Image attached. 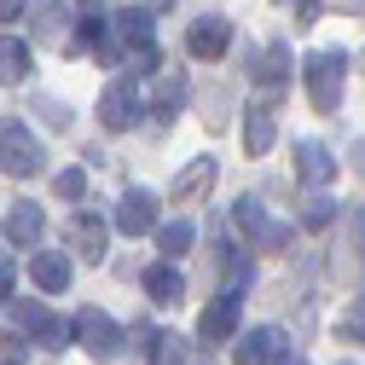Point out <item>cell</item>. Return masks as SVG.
<instances>
[{
    "label": "cell",
    "instance_id": "27",
    "mask_svg": "<svg viewBox=\"0 0 365 365\" xmlns=\"http://www.w3.org/2000/svg\"><path fill=\"white\" fill-rule=\"evenodd\" d=\"M35 116H47L53 128H70V105L64 99H35Z\"/></svg>",
    "mask_w": 365,
    "mask_h": 365
},
{
    "label": "cell",
    "instance_id": "10",
    "mask_svg": "<svg viewBox=\"0 0 365 365\" xmlns=\"http://www.w3.org/2000/svg\"><path fill=\"white\" fill-rule=\"evenodd\" d=\"M151 226H157V197H151L145 186L122 192V203H116V232H128V238H145Z\"/></svg>",
    "mask_w": 365,
    "mask_h": 365
},
{
    "label": "cell",
    "instance_id": "5",
    "mask_svg": "<svg viewBox=\"0 0 365 365\" xmlns=\"http://www.w3.org/2000/svg\"><path fill=\"white\" fill-rule=\"evenodd\" d=\"M232 226H238L255 250H284V244H290V226L267 220V209H261L255 197H238V203H232Z\"/></svg>",
    "mask_w": 365,
    "mask_h": 365
},
{
    "label": "cell",
    "instance_id": "19",
    "mask_svg": "<svg viewBox=\"0 0 365 365\" xmlns=\"http://www.w3.org/2000/svg\"><path fill=\"white\" fill-rule=\"evenodd\" d=\"M29 272H35V284L47 290V296H64V290H70V261H64V255H35Z\"/></svg>",
    "mask_w": 365,
    "mask_h": 365
},
{
    "label": "cell",
    "instance_id": "26",
    "mask_svg": "<svg viewBox=\"0 0 365 365\" xmlns=\"http://www.w3.org/2000/svg\"><path fill=\"white\" fill-rule=\"evenodd\" d=\"M81 192H87V174H81V168H64V174H58V197H64V203H81Z\"/></svg>",
    "mask_w": 365,
    "mask_h": 365
},
{
    "label": "cell",
    "instance_id": "13",
    "mask_svg": "<svg viewBox=\"0 0 365 365\" xmlns=\"http://www.w3.org/2000/svg\"><path fill=\"white\" fill-rule=\"evenodd\" d=\"M209 186H215V157H192L186 168L174 174V186H168V197H174V203H197V197H203Z\"/></svg>",
    "mask_w": 365,
    "mask_h": 365
},
{
    "label": "cell",
    "instance_id": "21",
    "mask_svg": "<svg viewBox=\"0 0 365 365\" xmlns=\"http://www.w3.org/2000/svg\"><path fill=\"white\" fill-rule=\"evenodd\" d=\"M255 81H261V87H284V81H290V47L255 53Z\"/></svg>",
    "mask_w": 365,
    "mask_h": 365
},
{
    "label": "cell",
    "instance_id": "28",
    "mask_svg": "<svg viewBox=\"0 0 365 365\" xmlns=\"http://www.w3.org/2000/svg\"><path fill=\"white\" fill-rule=\"evenodd\" d=\"M348 238H354V261H365V209H348Z\"/></svg>",
    "mask_w": 365,
    "mask_h": 365
},
{
    "label": "cell",
    "instance_id": "18",
    "mask_svg": "<svg viewBox=\"0 0 365 365\" xmlns=\"http://www.w3.org/2000/svg\"><path fill=\"white\" fill-rule=\"evenodd\" d=\"M145 296L157 307H180L186 302V279H180L174 267H145Z\"/></svg>",
    "mask_w": 365,
    "mask_h": 365
},
{
    "label": "cell",
    "instance_id": "2",
    "mask_svg": "<svg viewBox=\"0 0 365 365\" xmlns=\"http://www.w3.org/2000/svg\"><path fill=\"white\" fill-rule=\"evenodd\" d=\"M41 140L24 128V122H0V168H6L12 180H35L41 174Z\"/></svg>",
    "mask_w": 365,
    "mask_h": 365
},
{
    "label": "cell",
    "instance_id": "12",
    "mask_svg": "<svg viewBox=\"0 0 365 365\" xmlns=\"http://www.w3.org/2000/svg\"><path fill=\"white\" fill-rule=\"evenodd\" d=\"M272 140H279V110H272V105H244V151L267 157Z\"/></svg>",
    "mask_w": 365,
    "mask_h": 365
},
{
    "label": "cell",
    "instance_id": "31",
    "mask_svg": "<svg viewBox=\"0 0 365 365\" xmlns=\"http://www.w3.org/2000/svg\"><path fill=\"white\" fill-rule=\"evenodd\" d=\"M76 12H81V18H99V12H105V0H76Z\"/></svg>",
    "mask_w": 365,
    "mask_h": 365
},
{
    "label": "cell",
    "instance_id": "22",
    "mask_svg": "<svg viewBox=\"0 0 365 365\" xmlns=\"http://www.w3.org/2000/svg\"><path fill=\"white\" fill-rule=\"evenodd\" d=\"M197 244V226L192 220H168V226H157V250L163 255H186Z\"/></svg>",
    "mask_w": 365,
    "mask_h": 365
},
{
    "label": "cell",
    "instance_id": "11",
    "mask_svg": "<svg viewBox=\"0 0 365 365\" xmlns=\"http://www.w3.org/2000/svg\"><path fill=\"white\" fill-rule=\"evenodd\" d=\"M186 47H192V58H220L226 47H232V24H226V18H197L192 29H186Z\"/></svg>",
    "mask_w": 365,
    "mask_h": 365
},
{
    "label": "cell",
    "instance_id": "6",
    "mask_svg": "<svg viewBox=\"0 0 365 365\" xmlns=\"http://www.w3.org/2000/svg\"><path fill=\"white\" fill-rule=\"evenodd\" d=\"M145 110H140V81L133 76H116L105 93H99V122L110 128V133H122V128H133Z\"/></svg>",
    "mask_w": 365,
    "mask_h": 365
},
{
    "label": "cell",
    "instance_id": "32",
    "mask_svg": "<svg viewBox=\"0 0 365 365\" xmlns=\"http://www.w3.org/2000/svg\"><path fill=\"white\" fill-rule=\"evenodd\" d=\"M279 365H307V359H302V354H284V359H279Z\"/></svg>",
    "mask_w": 365,
    "mask_h": 365
},
{
    "label": "cell",
    "instance_id": "9",
    "mask_svg": "<svg viewBox=\"0 0 365 365\" xmlns=\"http://www.w3.org/2000/svg\"><path fill=\"white\" fill-rule=\"evenodd\" d=\"M284 354H290V348H284V331H279V325H255V331H244L238 348H232L238 365H279Z\"/></svg>",
    "mask_w": 365,
    "mask_h": 365
},
{
    "label": "cell",
    "instance_id": "29",
    "mask_svg": "<svg viewBox=\"0 0 365 365\" xmlns=\"http://www.w3.org/2000/svg\"><path fill=\"white\" fill-rule=\"evenodd\" d=\"M12 279H18V272H12V255H0V302H12Z\"/></svg>",
    "mask_w": 365,
    "mask_h": 365
},
{
    "label": "cell",
    "instance_id": "25",
    "mask_svg": "<svg viewBox=\"0 0 365 365\" xmlns=\"http://www.w3.org/2000/svg\"><path fill=\"white\" fill-rule=\"evenodd\" d=\"M180 105H186V76H163L157 81V116H168Z\"/></svg>",
    "mask_w": 365,
    "mask_h": 365
},
{
    "label": "cell",
    "instance_id": "30",
    "mask_svg": "<svg viewBox=\"0 0 365 365\" xmlns=\"http://www.w3.org/2000/svg\"><path fill=\"white\" fill-rule=\"evenodd\" d=\"M24 6H29V0H0V24H12V18L24 12Z\"/></svg>",
    "mask_w": 365,
    "mask_h": 365
},
{
    "label": "cell",
    "instance_id": "1",
    "mask_svg": "<svg viewBox=\"0 0 365 365\" xmlns=\"http://www.w3.org/2000/svg\"><path fill=\"white\" fill-rule=\"evenodd\" d=\"M342 70H348V58L342 53H307V64H302V81H307V99H313V110L319 116H331L336 105H342Z\"/></svg>",
    "mask_w": 365,
    "mask_h": 365
},
{
    "label": "cell",
    "instance_id": "14",
    "mask_svg": "<svg viewBox=\"0 0 365 365\" xmlns=\"http://www.w3.org/2000/svg\"><path fill=\"white\" fill-rule=\"evenodd\" d=\"M41 232H47V209L41 203H12L6 209V244H41Z\"/></svg>",
    "mask_w": 365,
    "mask_h": 365
},
{
    "label": "cell",
    "instance_id": "24",
    "mask_svg": "<svg viewBox=\"0 0 365 365\" xmlns=\"http://www.w3.org/2000/svg\"><path fill=\"white\" fill-rule=\"evenodd\" d=\"M336 336H342V342H365V296L348 302V313L336 319Z\"/></svg>",
    "mask_w": 365,
    "mask_h": 365
},
{
    "label": "cell",
    "instance_id": "4",
    "mask_svg": "<svg viewBox=\"0 0 365 365\" xmlns=\"http://www.w3.org/2000/svg\"><path fill=\"white\" fill-rule=\"evenodd\" d=\"M64 244H70V255H81V261H105V255H110V226H105V215L76 209V215L64 220Z\"/></svg>",
    "mask_w": 365,
    "mask_h": 365
},
{
    "label": "cell",
    "instance_id": "23",
    "mask_svg": "<svg viewBox=\"0 0 365 365\" xmlns=\"http://www.w3.org/2000/svg\"><path fill=\"white\" fill-rule=\"evenodd\" d=\"M296 220L307 226V232H319V226H331V220H336V203H331L325 192H307V197H302V215H296Z\"/></svg>",
    "mask_w": 365,
    "mask_h": 365
},
{
    "label": "cell",
    "instance_id": "7",
    "mask_svg": "<svg viewBox=\"0 0 365 365\" xmlns=\"http://www.w3.org/2000/svg\"><path fill=\"white\" fill-rule=\"evenodd\" d=\"M12 325H18L24 336H35L41 348H64V342H70V325H64L58 313H47L41 302H18V296H12Z\"/></svg>",
    "mask_w": 365,
    "mask_h": 365
},
{
    "label": "cell",
    "instance_id": "16",
    "mask_svg": "<svg viewBox=\"0 0 365 365\" xmlns=\"http://www.w3.org/2000/svg\"><path fill=\"white\" fill-rule=\"evenodd\" d=\"M29 76H35V53H29V41L0 35V81L18 87V81H29Z\"/></svg>",
    "mask_w": 365,
    "mask_h": 365
},
{
    "label": "cell",
    "instance_id": "33",
    "mask_svg": "<svg viewBox=\"0 0 365 365\" xmlns=\"http://www.w3.org/2000/svg\"><path fill=\"white\" fill-rule=\"evenodd\" d=\"M6 365H18V359H6Z\"/></svg>",
    "mask_w": 365,
    "mask_h": 365
},
{
    "label": "cell",
    "instance_id": "15",
    "mask_svg": "<svg viewBox=\"0 0 365 365\" xmlns=\"http://www.w3.org/2000/svg\"><path fill=\"white\" fill-rule=\"evenodd\" d=\"M116 35L133 47V58H140V53H151V47H157V18H151L145 6H128V12L116 18Z\"/></svg>",
    "mask_w": 365,
    "mask_h": 365
},
{
    "label": "cell",
    "instance_id": "3",
    "mask_svg": "<svg viewBox=\"0 0 365 365\" xmlns=\"http://www.w3.org/2000/svg\"><path fill=\"white\" fill-rule=\"evenodd\" d=\"M70 336L93 354V359H110V354H122V325L105 313V307H81L76 313V325H70Z\"/></svg>",
    "mask_w": 365,
    "mask_h": 365
},
{
    "label": "cell",
    "instance_id": "20",
    "mask_svg": "<svg viewBox=\"0 0 365 365\" xmlns=\"http://www.w3.org/2000/svg\"><path fill=\"white\" fill-rule=\"evenodd\" d=\"M70 35V6L64 0H41L35 6V41H64Z\"/></svg>",
    "mask_w": 365,
    "mask_h": 365
},
{
    "label": "cell",
    "instance_id": "8",
    "mask_svg": "<svg viewBox=\"0 0 365 365\" xmlns=\"http://www.w3.org/2000/svg\"><path fill=\"white\" fill-rule=\"evenodd\" d=\"M238 313H244V302H238L232 290H220V296L197 313V336H203V342H232V336H238Z\"/></svg>",
    "mask_w": 365,
    "mask_h": 365
},
{
    "label": "cell",
    "instance_id": "17",
    "mask_svg": "<svg viewBox=\"0 0 365 365\" xmlns=\"http://www.w3.org/2000/svg\"><path fill=\"white\" fill-rule=\"evenodd\" d=\"M296 174H302V186H325V180H336V163L319 140H302L296 145Z\"/></svg>",
    "mask_w": 365,
    "mask_h": 365
}]
</instances>
